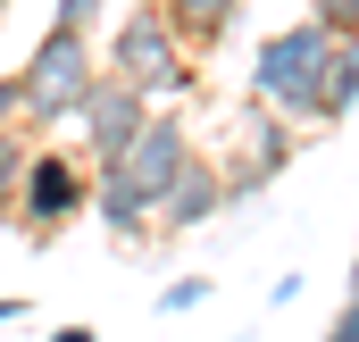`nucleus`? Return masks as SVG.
<instances>
[{"mask_svg": "<svg viewBox=\"0 0 359 342\" xmlns=\"http://www.w3.org/2000/svg\"><path fill=\"white\" fill-rule=\"evenodd\" d=\"M0 125H17V76H0Z\"/></svg>", "mask_w": 359, "mask_h": 342, "instance_id": "17", "label": "nucleus"}, {"mask_svg": "<svg viewBox=\"0 0 359 342\" xmlns=\"http://www.w3.org/2000/svg\"><path fill=\"white\" fill-rule=\"evenodd\" d=\"M25 151H34V142H25L17 125H0V217L17 209V175H25Z\"/></svg>", "mask_w": 359, "mask_h": 342, "instance_id": "12", "label": "nucleus"}, {"mask_svg": "<svg viewBox=\"0 0 359 342\" xmlns=\"http://www.w3.org/2000/svg\"><path fill=\"white\" fill-rule=\"evenodd\" d=\"M0 17H8V0H0Z\"/></svg>", "mask_w": 359, "mask_h": 342, "instance_id": "21", "label": "nucleus"}, {"mask_svg": "<svg viewBox=\"0 0 359 342\" xmlns=\"http://www.w3.org/2000/svg\"><path fill=\"white\" fill-rule=\"evenodd\" d=\"M351 301H359V259H351Z\"/></svg>", "mask_w": 359, "mask_h": 342, "instance_id": "20", "label": "nucleus"}, {"mask_svg": "<svg viewBox=\"0 0 359 342\" xmlns=\"http://www.w3.org/2000/svg\"><path fill=\"white\" fill-rule=\"evenodd\" d=\"M109 17V0H50V25H76V34H92Z\"/></svg>", "mask_w": 359, "mask_h": 342, "instance_id": "13", "label": "nucleus"}, {"mask_svg": "<svg viewBox=\"0 0 359 342\" xmlns=\"http://www.w3.org/2000/svg\"><path fill=\"white\" fill-rule=\"evenodd\" d=\"M142 117H151V100H142L134 84H117V76H92L84 109H76L67 125L84 134V159H92V167H117V159H126V142L142 134Z\"/></svg>", "mask_w": 359, "mask_h": 342, "instance_id": "7", "label": "nucleus"}, {"mask_svg": "<svg viewBox=\"0 0 359 342\" xmlns=\"http://www.w3.org/2000/svg\"><path fill=\"white\" fill-rule=\"evenodd\" d=\"M351 109H359V34H343L334 59H326V84H318V117L309 125H343Z\"/></svg>", "mask_w": 359, "mask_h": 342, "instance_id": "11", "label": "nucleus"}, {"mask_svg": "<svg viewBox=\"0 0 359 342\" xmlns=\"http://www.w3.org/2000/svg\"><path fill=\"white\" fill-rule=\"evenodd\" d=\"M334 42H343V34H326L318 17H292L284 34H259V50H251V100L276 109L284 125H309V117H318V84H326Z\"/></svg>", "mask_w": 359, "mask_h": 342, "instance_id": "2", "label": "nucleus"}, {"mask_svg": "<svg viewBox=\"0 0 359 342\" xmlns=\"http://www.w3.org/2000/svg\"><path fill=\"white\" fill-rule=\"evenodd\" d=\"M201 301H209V275H176V284L159 292V309H168V317H184V309H201Z\"/></svg>", "mask_w": 359, "mask_h": 342, "instance_id": "15", "label": "nucleus"}, {"mask_svg": "<svg viewBox=\"0 0 359 342\" xmlns=\"http://www.w3.org/2000/svg\"><path fill=\"white\" fill-rule=\"evenodd\" d=\"M92 76H100L92 34H76V25H50V34L25 50V67H17V125H67V117L84 109Z\"/></svg>", "mask_w": 359, "mask_h": 342, "instance_id": "3", "label": "nucleus"}, {"mask_svg": "<svg viewBox=\"0 0 359 342\" xmlns=\"http://www.w3.org/2000/svg\"><path fill=\"white\" fill-rule=\"evenodd\" d=\"M100 76L134 84L142 100H184V92L201 84V59L176 42V25H168L159 0H134V8L109 25V42H100Z\"/></svg>", "mask_w": 359, "mask_h": 342, "instance_id": "1", "label": "nucleus"}, {"mask_svg": "<svg viewBox=\"0 0 359 342\" xmlns=\"http://www.w3.org/2000/svg\"><path fill=\"white\" fill-rule=\"evenodd\" d=\"M50 342H100V334H92V326H59Z\"/></svg>", "mask_w": 359, "mask_h": 342, "instance_id": "18", "label": "nucleus"}, {"mask_svg": "<svg viewBox=\"0 0 359 342\" xmlns=\"http://www.w3.org/2000/svg\"><path fill=\"white\" fill-rule=\"evenodd\" d=\"M217 209H234V200H226V175H217V159H192V167L168 184V200L151 209V226H159L151 242H168V234H192V226H209Z\"/></svg>", "mask_w": 359, "mask_h": 342, "instance_id": "8", "label": "nucleus"}, {"mask_svg": "<svg viewBox=\"0 0 359 342\" xmlns=\"http://www.w3.org/2000/svg\"><path fill=\"white\" fill-rule=\"evenodd\" d=\"M8 317H25V301H0V326H8Z\"/></svg>", "mask_w": 359, "mask_h": 342, "instance_id": "19", "label": "nucleus"}, {"mask_svg": "<svg viewBox=\"0 0 359 342\" xmlns=\"http://www.w3.org/2000/svg\"><path fill=\"white\" fill-rule=\"evenodd\" d=\"M301 8H309L326 34H359V0H301Z\"/></svg>", "mask_w": 359, "mask_h": 342, "instance_id": "14", "label": "nucleus"}, {"mask_svg": "<svg viewBox=\"0 0 359 342\" xmlns=\"http://www.w3.org/2000/svg\"><path fill=\"white\" fill-rule=\"evenodd\" d=\"M192 159H201L192 125H184L176 109H151V117H142V134L126 142V159H117V175H126V184H134V192H142L151 209H159V200H168V184H176V175L192 167Z\"/></svg>", "mask_w": 359, "mask_h": 342, "instance_id": "6", "label": "nucleus"}, {"mask_svg": "<svg viewBox=\"0 0 359 342\" xmlns=\"http://www.w3.org/2000/svg\"><path fill=\"white\" fill-rule=\"evenodd\" d=\"M92 209H100V226H109L117 242H142V234H151V200H142L117 167H92Z\"/></svg>", "mask_w": 359, "mask_h": 342, "instance_id": "10", "label": "nucleus"}, {"mask_svg": "<svg viewBox=\"0 0 359 342\" xmlns=\"http://www.w3.org/2000/svg\"><path fill=\"white\" fill-rule=\"evenodd\" d=\"M168 8V25H176V42L201 59V50H217L234 25H243V0H159Z\"/></svg>", "mask_w": 359, "mask_h": 342, "instance_id": "9", "label": "nucleus"}, {"mask_svg": "<svg viewBox=\"0 0 359 342\" xmlns=\"http://www.w3.org/2000/svg\"><path fill=\"white\" fill-rule=\"evenodd\" d=\"M326 342H359V301H343V309L326 317Z\"/></svg>", "mask_w": 359, "mask_h": 342, "instance_id": "16", "label": "nucleus"}, {"mask_svg": "<svg viewBox=\"0 0 359 342\" xmlns=\"http://www.w3.org/2000/svg\"><path fill=\"white\" fill-rule=\"evenodd\" d=\"M92 200V167L76 151H25V175H17V217L34 242H50L76 209Z\"/></svg>", "mask_w": 359, "mask_h": 342, "instance_id": "4", "label": "nucleus"}, {"mask_svg": "<svg viewBox=\"0 0 359 342\" xmlns=\"http://www.w3.org/2000/svg\"><path fill=\"white\" fill-rule=\"evenodd\" d=\"M284 167H292V125H284L276 109H259V100H243V117H234V151L217 159V175H226V200L268 192Z\"/></svg>", "mask_w": 359, "mask_h": 342, "instance_id": "5", "label": "nucleus"}]
</instances>
